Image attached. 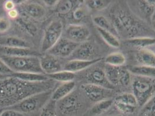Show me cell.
I'll list each match as a JSON object with an SVG mask.
<instances>
[{
    "label": "cell",
    "mask_w": 155,
    "mask_h": 116,
    "mask_svg": "<svg viewBox=\"0 0 155 116\" xmlns=\"http://www.w3.org/2000/svg\"><path fill=\"white\" fill-rule=\"evenodd\" d=\"M137 4L142 19L150 22V18L155 12V7L150 3L149 0L138 1Z\"/></svg>",
    "instance_id": "obj_24"
},
{
    "label": "cell",
    "mask_w": 155,
    "mask_h": 116,
    "mask_svg": "<svg viewBox=\"0 0 155 116\" xmlns=\"http://www.w3.org/2000/svg\"><path fill=\"white\" fill-rule=\"evenodd\" d=\"M0 46L8 48H31V44L24 39L15 36L0 37Z\"/></svg>",
    "instance_id": "obj_18"
},
{
    "label": "cell",
    "mask_w": 155,
    "mask_h": 116,
    "mask_svg": "<svg viewBox=\"0 0 155 116\" xmlns=\"http://www.w3.org/2000/svg\"><path fill=\"white\" fill-rule=\"evenodd\" d=\"M114 104L112 99H105L95 103L91 107L87 110L83 116H100L107 112Z\"/></svg>",
    "instance_id": "obj_19"
},
{
    "label": "cell",
    "mask_w": 155,
    "mask_h": 116,
    "mask_svg": "<svg viewBox=\"0 0 155 116\" xmlns=\"http://www.w3.org/2000/svg\"><path fill=\"white\" fill-rule=\"evenodd\" d=\"M8 16L12 19H17L19 17L18 11L15 9L8 11Z\"/></svg>",
    "instance_id": "obj_43"
},
{
    "label": "cell",
    "mask_w": 155,
    "mask_h": 116,
    "mask_svg": "<svg viewBox=\"0 0 155 116\" xmlns=\"http://www.w3.org/2000/svg\"><path fill=\"white\" fill-rule=\"evenodd\" d=\"M0 54L9 56H37V53L32 51L31 48H8L0 46Z\"/></svg>",
    "instance_id": "obj_20"
},
{
    "label": "cell",
    "mask_w": 155,
    "mask_h": 116,
    "mask_svg": "<svg viewBox=\"0 0 155 116\" xmlns=\"http://www.w3.org/2000/svg\"><path fill=\"white\" fill-rule=\"evenodd\" d=\"M66 38L78 44L87 41L91 36L90 30L82 25H70L65 30Z\"/></svg>",
    "instance_id": "obj_11"
},
{
    "label": "cell",
    "mask_w": 155,
    "mask_h": 116,
    "mask_svg": "<svg viewBox=\"0 0 155 116\" xmlns=\"http://www.w3.org/2000/svg\"><path fill=\"white\" fill-rule=\"evenodd\" d=\"M110 19L117 34L126 36L129 39L138 37L147 32L145 25L130 10L127 6L123 4L117 5L110 11Z\"/></svg>",
    "instance_id": "obj_2"
},
{
    "label": "cell",
    "mask_w": 155,
    "mask_h": 116,
    "mask_svg": "<svg viewBox=\"0 0 155 116\" xmlns=\"http://www.w3.org/2000/svg\"><path fill=\"white\" fill-rule=\"evenodd\" d=\"M0 116H26L25 114L15 110H4Z\"/></svg>",
    "instance_id": "obj_40"
},
{
    "label": "cell",
    "mask_w": 155,
    "mask_h": 116,
    "mask_svg": "<svg viewBox=\"0 0 155 116\" xmlns=\"http://www.w3.org/2000/svg\"><path fill=\"white\" fill-rule=\"evenodd\" d=\"M86 2V5L88 8L93 11H99L108 7L111 1L108 0H89Z\"/></svg>",
    "instance_id": "obj_34"
},
{
    "label": "cell",
    "mask_w": 155,
    "mask_h": 116,
    "mask_svg": "<svg viewBox=\"0 0 155 116\" xmlns=\"http://www.w3.org/2000/svg\"><path fill=\"white\" fill-rule=\"evenodd\" d=\"M4 8L7 10V11H11L15 9V4L12 1H7L4 4Z\"/></svg>",
    "instance_id": "obj_41"
},
{
    "label": "cell",
    "mask_w": 155,
    "mask_h": 116,
    "mask_svg": "<svg viewBox=\"0 0 155 116\" xmlns=\"http://www.w3.org/2000/svg\"><path fill=\"white\" fill-rule=\"evenodd\" d=\"M131 87L138 106L142 107L155 95V78L136 76L132 80Z\"/></svg>",
    "instance_id": "obj_4"
},
{
    "label": "cell",
    "mask_w": 155,
    "mask_h": 116,
    "mask_svg": "<svg viewBox=\"0 0 155 116\" xmlns=\"http://www.w3.org/2000/svg\"><path fill=\"white\" fill-rule=\"evenodd\" d=\"M0 58L13 73H34L44 74L38 56L13 57L0 54Z\"/></svg>",
    "instance_id": "obj_3"
},
{
    "label": "cell",
    "mask_w": 155,
    "mask_h": 116,
    "mask_svg": "<svg viewBox=\"0 0 155 116\" xmlns=\"http://www.w3.org/2000/svg\"><path fill=\"white\" fill-rule=\"evenodd\" d=\"M79 44L66 37H61L47 53L57 58H69Z\"/></svg>",
    "instance_id": "obj_10"
},
{
    "label": "cell",
    "mask_w": 155,
    "mask_h": 116,
    "mask_svg": "<svg viewBox=\"0 0 155 116\" xmlns=\"http://www.w3.org/2000/svg\"><path fill=\"white\" fill-rule=\"evenodd\" d=\"M11 23L9 19L5 17L0 18V33L7 32L11 27Z\"/></svg>",
    "instance_id": "obj_38"
},
{
    "label": "cell",
    "mask_w": 155,
    "mask_h": 116,
    "mask_svg": "<svg viewBox=\"0 0 155 116\" xmlns=\"http://www.w3.org/2000/svg\"><path fill=\"white\" fill-rule=\"evenodd\" d=\"M39 116H58L57 102L49 99L41 108Z\"/></svg>",
    "instance_id": "obj_30"
},
{
    "label": "cell",
    "mask_w": 155,
    "mask_h": 116,
    "mask_svg": "<svg viewBox=\"0 0 155 116\" xmlns=\"http://www.w3.org/2000/svg\"><path fill=\"white\" fill-rule=\"evenodd\" d=\"M96 29L104 41L110 46L117 48L120 46V43L115 34L97 27Z\"/></svg>",
    "instance_id": "obj_28"
},
{
    "label": "cell",
    "mask_w": 155,
    "mask_h": 116,
    "mask_svg": "<svg viewBox=\"0 0 155 116\" xmlns=\"http://www.w3.org/2000/svg\"><path fill=\"white\" fill-rule=\"evenodd\" d=\"M20 10L24 15L35 19H41L45 15V8L37 2H23L20 5Z\"/></svg>",
    "instance_id": "obj_15"
},
{
    "label": "cell",
    "mask_w": 155,
    "mask_h": 116,
    "mask_svg": "<svg viewBox=\"0 0 155 116\" xmlns=\"http://www.w3.org/2000/svg\"><path fill=\"white\" fill-rule=\"evenodd\" d=\"M103 60V58H97L90 60H70L64 66V70L70 71L72 73H77L82 71L84 69L90 67Z\"/></svg>",
    "instance_id": "obj_16"
},
{
    "label": "cell",
    "mask_w": 155,
    "mask_h": 116,
    "mask_svg": "<svg viewBox=\"0 0 155 116\" xmlns=\"http://www.w3.org/2000/svg\"><path fill=\"white\" fill-rule=\"evenodd\" d=\"M114 105L117 110L125 115H131L134 114L137 109L138 107L131 106L125 103L117 101L114 99Z\"/></svg>",
    "instance_id": "obj_35"
},
{
    "label": "cell",
    "mask_w": 155,
    "mask_h": 116,
    "mask_svg": "<svg viewBox=\"0 0 155 116\" xmlns=\"http://www.w3.org/2000/svg\"><path fill=\"white\" fill-rule=\"evenodd\" d=\"M63 31L62 21L60 19L52 20L45 29L41 44V52H47L49 51L61 37Z\"/></svg>",
    "instance_id": "obj_7"
},
{
    "label": "cell",
    "mask_w": 155,
    "mask_h": 116,
    "mask_svg": "<svg viewBox=\"0 0 155 116\" xmlns=\"http://www.w3.org/2000/svg\"><path fill=\"white\" fill-rule=\"evenodd\" d=\"M13 73V71L9 69L6 63L0 58V74L11 75Z\"/></svg>",
    "instance_id": "obj_39"
},
{
    "label": "cell",
    "mask_w": 155,
    "mask_h": 116,
    "mask_svg": "<svg viewBox=\"0 0 155 116\" xmlns=\"http://www.w3.org/2000/svg\"><path fill=\"white\" fill-rule=\"evenodd\" d=\"M52 91L51 90L42 92L34 94L21 101L17 104L9 107L10 109L15 110L23 114L32 113L41 108L51 99Z\"/></svg>",
    "instance_id": "obj_6"
},
{
    "label": "cell",
    "mask_w": 155,
    "mask_h": 116,
    "mask_svg": "<svg viewBox=\"0 0 155 116\" xmlns=\"http://www.w3.org/2000/svg\"><path fill=\"white\" fill-rule=\"evenodd\" d=\"M75 87L76 83L74 81L64 83L63 84L59 85L53 91L51 99L58 102L69 95L74 90Z\"/></svg>",
    "instance_id": "obj_17"
},
{
    "label": "cell",
    "mask_w": 155,
    "mask_h": 116,
    "mask_svg": "<svg viewBox=\"0 0 155 116\" xmlns=\"http://www.w3.org/2000/svg\"><path fill=\"white\" fill-rule=\"evenodd\" d=\"M54 85V80L29 83L10 75L0 80V108L11 107L34 94L51 90Z\"/></svg>",
    "instance_id": "obj_1"
},
{
    "label": "cell",
    "mask_w": 155,
    "mask_h": 116,
    "mask_svg": "<svg viewBox=\"0 0 155 116\" xmlns=\"http://www.w3.org/2000/svg\"><path fill=\"white\" fill-rule=\"evenodd\" d=\"M124 43L139 49H144L147 46L155 44V38L149 37H141L127 39L124 41Z\"/></svg>",
    "instance_id": "obj_25"
},
{
    "label": "cell",
    "mask_w": 155,
    "mask_h": 116,
    "mask_svg": "<svg viewBox=\"0 0 155 116\" xmlns=\"http://www.w3.org/2000/svg\"><path fill=\"white\" fill-rule=\"evenodd\" d=\"M130 73L141 77L155 78V67L146 66H131L128 67Z\"/></svg>",
    "instance_id": "obj_23"
},
{
    "label": "cell",
    "mask_w": 155,
    "mask_h": 116,
    "mask_svg": "<svg viewBox=\"0 0 155 116\" xmlns=\"http://www.w3.org/2000/svg\"><path fill=\"white\" fill-rule=\"evenodd\" d=\"M123 116V115H112V116Z\"/></svg>",
    "instance_id": "obj_47"
},
{
    "label": "cell",
    "mask_w": 155,
    "mask_h": 116,
    "mask_svg": "<svg viewBox=\"0 0 155 116\" xmlns=\"http://www.w3.org/2000/svg\"></svg>",
    "instance_id": "obj_48"
},
{
    "label": "cell",
    "mask_w": 155,
    "mask_h": 116,
    "mask_svg": "<svg viewBox=\"0 0 155 116\" xmlns=\"http://www.w3.org/2000/svg\"><path fill=\"white\" fill-rule=\"evenodd\" d=\"M93 22L97 27L108 31L115 35L116 34H117L116 29L112 25V22L103 15H97L94 16L93 18Z\"/></svg>",
    "instance_id": "obj_27"
},
{
    "label": "cell",
    "mask_w": 155,
    "mask_h": 116,
    "mask_svg": "<svg viewBox=\"0 0 155 116\" xmlns=\"http://www.w3.org/2000/svg\"><path fill=\"white\" fill-rule=\"evenodd\" d=\"M79 4L77 8L72 12V17L76 20H81L84 18L86 15V10L84 6Z\"/></svg>",
    "instance_id": "obj_37"
},
{
    "label": "cell",
    "mask_w": 155,
    "mask_h": 116,
    "mask_svg": "<svg viewBox=\"0 0 155 116\" xmlns=\"http://www.w3.org/2000/svg\"><path fill=\"white\" fill-rule=\"evenodd\" d=\"M81 89L86 97L95 103L110 99L114 94L113 90H110L94 84H82L81 86Z\"/></svg>",
    "instance_id": "obj_9"
},
{
    "label": "cell",
    "mask_w": 155,
    "mask_h": 116,
    "mask_svg": "<svg viewBox=\"0 0 155 116\" xmlns=\"http://www.w3.org/2000/svg\"><path fill=\"white\" fill-rule=\"evenodd\" d=\"M114 100L122 102L127 104H129L131 106L138 107V104L137 100L136 99V97L133 94L130 93H123L122 94H120L114 99Z\"/></svg>",
    "instance_id": "obj_36"
},
{
    "label": "cell",
    "mask_w": 155,
    "mask_h": 116,
    "mask_svg": "<svg viewBox=\"0 0 155 116\" xmlns=\"http://www.w3.org/2000/svg\"><path fill=\"white\" fill-rule=\"evenodd\" d=\"M18 25L30 36H34L37 32V29L35 25L25 17H18L16 19Z\"/></svg>",
    "instance_id": "obj_31"
},
{
    "label": "cell",
    "mask_w": 155,
    "mask_h": 116,
    "mask_svg": "<svg viewBox=\"0 0 155 116\" xmlns=\"http://www.w3.org/2000/svg\"><path fill=\"white\" fill-rule=\"evenodd\" d=\"M46 76L49 79L54 81L62 82L63 83L73 81L75 78V73L64 70Z\"/></svg>",
    "instance_id": "obj_29"
},
{
    "label": "cell",
    "mask_w": 155,
    "mask_h": 116,
    "mask_svg": "<svg viewBox=\"0 0 155 116\" xmlns=\"http://www.w3.org/2000/svg\"><path fill=\"white\" fill-rule=\"evenodd\" d=\"M136 59L141 65L155 67V53L149 49H140L136 53Z\"/></svg>",
    "instance_id": "obj_21"
},
{
    "label": "cell",
    "mask_w": 155,
    "mask_h": 116,
    "mask_svg": "<svg viewBox=\"0 0 155 116\" xmlns=\"http://www.w3.org/2000/svg\"><path fill=\"white\" fill-rule=\"evenodd\" d=\"M85 78L87 84H94L110 90H114L115 88L108 81L104 70L99 67L93 69L88 72Z\"/></svg>",
    "instance_id": "obj_13"
},
{
    "label": "cell",
    "mask_w": 155,
    "mask_h": 116,
    "mask_svg": "<svg viewBox=\"0 0 155 116\" xmlns=\"http://www.w3.org/2000/svg\"><path fill=\"white\" fill-rule=\"evenodd\" d=\"M58 58L49 53L39 58L40 65L45 74L49 75L63 70L61 63Z\"/></svg>",
    "instance_id": "obj_14"
},
{
    "label": "cell",
    "mask_w": 155,
    "mask_h": 116,
    "mask_svg": "<svg viewBox=\"0 0 155 116\" xmlns=\"http://www.w3.org/2000/svg\"><path fill=\"white\" fill-rule=\"evenodd\" d=\"M4 110V109H2V108H0V116H1V114H2V113L3 112V111Z\"/></svg>",
    "instance_id": "obj_46"
},
{
    "label": "cell",
    "mask_w": 155,
    "mask_h": 116,
    "mask_svg": "<svg viewBox=\"0 0 155 116\" xmlns=\"http://www.w3.org/2000/svg\"><path fill=\"white\" fill-rule=\"evenodd\" d=\"M104 71L108 81L114 87H127L131 82V75L128 69L107 65Z\"/></svg>",
    "instance_id": "obj_8"
},
{
    "label": "cell",
    "mask_w": 155,
    "mask_h": 116,
    "mask_svg": "<svg viewBox=\"0 0 155 116\" xmlns=\"http://www.w3.org/2000/svg\"><path fill=\"white\" fill-rule=\"evenodd\" d=\"M57 104L58 110L63 116H78L86 108V102L79 92L74 90L60 100Z\"/></svg>",
    "instance_id": "obj_5"
},
{
    "label": "cell",
    "mask_w": 155,
    "mask_h": 116,
    "mask_svg": "<svg viewBox=\"0 0 155 116\" xmlns=\"http://www.w3.org/2000/svg\"><path fill=\"white\" fill-rule=\"evenodd\" d=\"M150 25L153 29V30L155 31V11L154 13H153L151 18H150Z\"/></svg>",
    "instance_id": "obj_44"
},
{
    "label": "cell",
    "mask_w": 155,
    "mask_h": 116,
    "mask_svg": "<svg viewBox=\"0 0 155 116\" xmlns=\"http://www.w3.org/2000/svg\"><path fill=\"white\" fill-rule=\"evenodd\" d=\"M97 53L96 46L91 42L86 41L80 44L75 51L69 57L70 60H90L95 59Z\"/></svg>",
    "instance_id": "obj_12"
},
{
    "label": "cell",
    "mask_w": 155,
    "mask_h": 116,
    "mask_svg": "<svg viewBox=\"0 0 155 116\" xmlns=\"http://www.w3.org/2000/svg\"><path fill=\"white\" fill-rule=\"evenodd\" d=\"M75 2L70 0L58 1L56 6V11L60 15H66L74 9Z\"/></svg>",
    "instance_id": "obj_32"
},
{
    "label": "cell",
    "mask_w": 155,
    "mask_h": 116,
    "mask_svg": "<svg viewBox=\"0 0 155 116\" xmlns=\"http://www.w3.org/2000/svg\"><path fill=\"white\" fill-rule=\"evenodd\" d=\"M46 6L48 7H54L58 3V1L56 0H45L43 1Z\"/></svg>",
    "instance_id": "obj_42"
},
{
    "label": "cell",
    "mask_w": 155,
    "mask_h": 116,
    "mask_svg": "<svg viewBox=\"0 0 155 116\" xmlns=\"http://www.w3.org/2000/svg\"><path fill=\"white\" fill-rule=\"evenodd\" d=\"M126 59L122 52H115L108 55L105 58V63L114 67H122L125 64Z\"/></svg>",
    "instance_id": "obj_26"
},
{
    "label": "cell",
    "mask_w": 155,
    "mask_h": 116,
    "mask_svg": "<svg viewBox=\"0 0 155 116\" xmlns=\"http://www.w3.org/2000/svg\"><path fill=\"white\" fill-rule=\"evenodd\" d=\"M9 76H10V75H2V74H0V80H2V79H4L5 78Z\"/></svg>",
    "instance_id": "obj_45"
},
{
    "label": "cell",
    "mask_w": 155,
    "mask_h": 116,
    "mask_svg": "<svg viewBox=\"0 0 155 116\" xmlns=\"http://www.w3.org/2000/svg\"><path fill=\"white\" fill-rule=\"evenodd\" d=\"M11 76L29 83L44 82L49 80V78L45 74L34 73H13Z\"/></svg>",
    "instance_id": "obj_22"
},
{
    "label": "cell",
    "mask_w": 155,
    "mask_h": 116,
    "mask_svg": "<svg viewBox=\"0 0 155 116\" xmlns=\"http://www.w3.org/2000/svg\"><path fill=\"white\" fill-rule=\"evenodd\" d=\"M137 116H155V95L142 106Z\"/></svg>",
    "instance_id": "obj_33"
}]
</instances>
